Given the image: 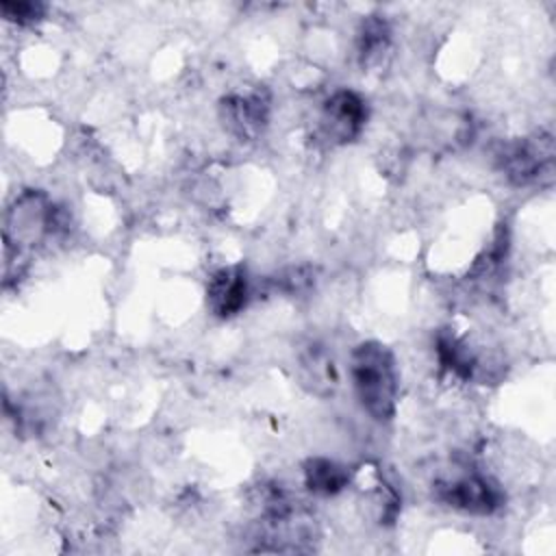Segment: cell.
I'll list each match as a JSON object with an SVG mask.
<instances>
[{"label": "cell", "instance_id": "cell-1", "mask_svg": "<svg viewBox=\"0 0 556 556\" xmlns=\"http://www.w3.org/2000/svg\"><path fill=\"white\" fill-rule=\"evenodd\" d=\"M350 374L361 406L378 421L391 419L397 397V371L393 354L380 343H361L352 352Z\"/></svg>", "mask_w": 556, "mask_h": 556}, {"label": "cell", "instance_id": "cell-2", "mask_svg": "<svg viewBox=\"0 0 556 556\" xmlns=\"http://www.w3.org/2000/svg\"><path fill=\"white\" fill-rule=\"evenodd\" d=\"M437 495L443 504L476 515H489L497 510L504 500L500 484L478 471H467L452 482H441L437 486Z\"/></svg>", "mask_w": 556, "mask_h": 556}, {"label": "cell", "instance_id": "cell-3", "mask_svg": "<svg viewBox=\"0 0 556 556\" xmlns=\"http://www.w3.org/2000/svg\"><path fill=\"white\" fill-rule=\"evenodd\" d=\"M552 137L539 132L534 139L508 143L500 152V165L506 178H510L515 185H528L541 176H552Z\"/></svg>", "mask_w": 556, "mask_h": 556}, {"label": "cell", "instance_id": "cell-4", "mask_svg": "<svg viewBox=\"0 0 556 556\" xmlns=\"http://www.w3.org/2000/svg\"><path fill=\"white\" fill-rule=\"evenodd\" d=\"M367 111L365 102L361 96L354 91H334L326 102H324V113H321V132L328 141L345 143L354 139L363 124H365Z\"/></svg>", "mask_w": 556, "mask_h": 556}, {"label": "cell", "instance_id": "cell-5", "mask_svg": "<svg viewBox=\"0 0 556 556\" xmlns=\"http://www.w3.org/2000/svg\"><path fill=\"white\" fill-rule=\"evenodd\" d=\"M269 117V96L261 89L250 93H237L224 100L222 119L224 126L239 139H254L261 135Z\"/></svg>", "mask_w": 556, "mask_h": 556}, {"label": "cell", "instance_id": "cell-6", "mask_svg": "<svg viewBox=\"0 0 556 556\" xmlns=\"http://www.w3.org/2000/svg\"><path fill=\"white\" fill-rule=\"evenodd\" d=\"M250 298V285L243 267H224L215 271L206 287V300L215 315L230 317L237 315Z\"/></svg>", "mask_w": 556, "mask_h": 556}, {"label": "cell", "instance_id": "cell-7", "mask_svg": "<svg viewBox=\"0 0 556 556\" xmlns=\"http://www.w3.org/2000/svg\"><path fill=\"white\" fill-rule=\"evenodd\" d=\"M304 480L313 493L332 495L348 484L350 473L343 465H337L334 460L311 458L304 467Z\"/></svg>", "mask_w": 556, "mask_h": 556}, {"label": "cell", "instance_id": "cell-8", "mask_svg": "<svg viewBox=\"0 0 556 556\" xmlns=\"http://www.w3.org/2000/svg\"><path fill=\"white\" fill-rule=\"evenodd\" d=\"M389 43V26L380 17H367L358 33V54L365 63L378 59Z\"/></svg>", "mask_w": 556, "mask_h": 556}, {"label": "cell", "instance_id": "cell-9", "mask_svg": "<svg viewBox=\"0 0 556 556\" xmlns=\"http://www.w3.org/2000/svg\"><path fill=\"white\" fill-rule=\"evenodd\" d=\"M2 13H4V17L24 24V22H33V20L41 17L43 4H39V2H2Z\"/></svg>", "mask_w": 556, "mask_h": 556}]
</instances>
